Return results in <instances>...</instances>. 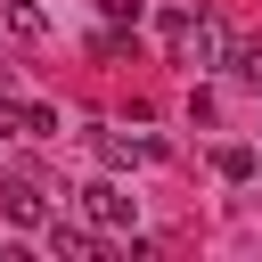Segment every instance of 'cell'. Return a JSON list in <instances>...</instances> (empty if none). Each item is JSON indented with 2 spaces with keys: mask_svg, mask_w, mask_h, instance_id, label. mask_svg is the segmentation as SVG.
<instances>
[{
  "mask_svg": "<svg viewBox=\"0 0 262 262\" xmlns=\"http://www.w3.org/2000/svg\"><path fill=\"white\" fill-rule=\"evenodd\" d=\"M98 139V156L123 172V164H164V139H123V131H90Z\"/></svg>",
  "mask_w": 262,
  "mask_h": 262,
  "instance_id": "cell-2",
  "label": "cell"
},
{
  "mask_svg": "<svg viewBox=\"0 0 262 262\" xmlns=\"http://www.w3.org/2000/svg\"><path fill=\"white\" fill-rule=\"evenodd\" d=\"M82 213H90L98 229H123V221H131V196H123L115 180H90V188H82Z\"/></svg>",
  "mask_w": 262,
  "mask_h": 262,
  "instance_id": "cell-3",
  "label": "cell"
},
{
  "mask_svg": "<svg viewBox=\"0 0 262 262\" xmlns=\"http://www.w3.org/2000/svg\"><path fill=\"white\" fill-rule=\"evenodd\" d=\"M213 172H221V180H254V147H246V139L213 147Z\"/></svg>",
  "mask_w": 262,
  "mask_h": 262,
  "instance_id": "cell-7",
  "label": "cell"
},
{
  "mask_svg": "<svg viewBox=\"0 0 262 262\" xmlns=\"http://www.w3.org/2000/svg\"><path fill=\"white\" fill-rule=\"evenodd\" d=\"M156 33H164V49H172V66H180V41H188V8H164V16H156Z\"/></svg>",
  "mask_w": 262,
  "mask_h": 262,
  "instance_id": "cell-9",
  "label": "cell"
},
{
  "mask_svg": "<svg viewBox=\"0 0 262 262\" xmlns=\"http://www.w3.org/2000/svg\"><path fill=\"white\" fill-rule=\"evenodd\" d=\"M0 213H8L16 229H41V221H49V205H41L33 180H0Z\"/></svg>",
  "mask_w": 262,
  "mask_h": 262,
  "instance_id": "cell-4",
  "label": "cell"
},
{
  "mask_svg": "<svg viewBox=\"0 0 262 262\" xmlns=\"http://www.w3.org/2000/svg\"><path fill=\"white\" fill-rule=\"evenodd\" d=\"M57 131V106H25V139H49Z\"/></svg>",
  "mask_w": 262,
  "mask_h": 262,
  "instance_id": "cell-10",
  "label": "cell"
},
{
  "mask_svg": "<svg viewBox=\"0 0 262 262\" xmlns=\"http://www.w3.org/2000/svg\"><path fill=\"white\" fill-rule=\"evenodd\" d=\"M229 16H213V8H188V41H180V66H221L229 57Z\"/></svg>",
  "mask_w": 262,
  "mask_h": 262,
  "instance_id": "cell-1",
  "label": "cell"
},
{
  "mask_svg": "<svg viewBox=\"0 0 262 262\" xmlns=\"http://www.w3.org/2000/svg\"><path fill=\"white\" fill-rule=\"evenodd\" d=\"M229 74H246L254 90H262V41H229V57H221Z\"/></svg>",
  "mask_w": 262,
  "mask_h": 262,
  "instance_id": "cell-8",
  "label": "cell"
},
{
  "mask_svg": "<svg viewBox=\"0 0 262 262\" xmlns=\"http://www.w3.org/2000/svg\"><path fill=\"white\" fill-rule=\"evenodd\" d=\"M0 139H25V106H16L8 90H0Z\"/></svg>",
  "mask_w": 262,
  "mask_h": 262,
  "instance_id": "cell-11",
  "label": "cell"
},
{
  "mask_svg": "<svg viewBox=\"0 0 262 262\" xmlns=\"http://www.w3.org/2000/svg\"><path fill=\"white\" fill-rule=\"evenodd\" d=\"M49 254L82 262V254H98V237H90V229H74V221H49Z\"/></svg>",
  "mask_w": 262,
  "mask_h": 262,
  "instance_id": "cell-6",
  "label": "cell"
},
{
  "mask_svg": "<svg viewBox=\"0 0 262 262\" xmlns=\"http://www.w3.org/2000/svg\"><path fill=\"white\" fill-rule=\"evenodd\" d=\"M0 16H8V33H16V41H49V16H41L33 0H0Z\"/></svg>",
  "mask_w": 262,
  "mask_h": 262,
  "instance_id": "cell-5",
  "label": "cell"
}]
</instances>
